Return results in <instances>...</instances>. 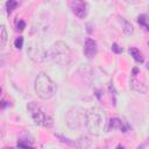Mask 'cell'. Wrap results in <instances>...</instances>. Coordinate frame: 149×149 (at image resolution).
I'll use <instances>...</instances> for the list:
<instances>
[{
    "label": "cell",
    "mask_w": 149,
    "mask_h": 149,
    "mask_svg": "<svg viewBox=\"0 0 149 149\" xmlns=\"http://www.w3.org/2000/svg\"><path fill=\"white\" fill-rule=\"evenodd\" d=\"M85 126L88 133L93 135H101L106 130L107 126L105 112L99 107L90 108L85 112Z\"/></svg>",
    "instance_id": "obj_1"
},
{
    "label": "cell",
    "mask_w": 149,
    "mask_h": 149,
    "mask_svg": "<svg viewBox=\"0 0 149 149\" xmlns=\"http://www.w3.org/2000/svg\"><path fill=\"white\" fill-rule=\"evenodd\" d=\"M34 87H35L36 94L43 100L50 99L56 93V84L51 80V78L48 74L43 72H41L37 76Z\"/></svg>",
    "instance_id": "obj_2"
},
{
    "label": "cell",
    "mask_w": 149,
    "mask_h": 149,
    "mask_svg": "<svg viewBox=\"0 0 149 149\" xmlns=\"http://www.w3.org/2000/svg\"><path fill=\"white\" fill-rule=\"evenodd\" d=\"M49 56L55 63L59 65H68L71 61L70 49L63 41H57L52 44V47L49 50Z\"/></svg>",
    "instance_id": "obj_3"
},
{
    "label": "cell",
    "mask_w": 149,
    "mask_h": 149,
    "mask_svg": "<svg viewBox=\"0 0 149 149\" xmlns=\"http://www.w3.org/2000/svg\"><path fill=\"white\" fill-rule=\"evenodd\" d=\"M33 120L35 123L40 125V126H43V127H51L54 121H52V118L47 113V111L40 106L38 104H36L35 101H31L28 104L27 106Z\"/></svg>",
    "instance_id": "obj_4"
},
{
    "label": "cell",
    "mask_w": 149,
    "mask_h": 149,
    "mask_svg": "<svg viewBox=\"0 0 149 149\" xmlns=\"http://www.w3.org/2000/svg\"><path fill=\"white\" fill-rule=\"evenodd\" d=\"M65 121L70 129H79L85 123V111L79 106L71 107L65 115Z\"/></svg>",
    "instance_id": "obj_5"
},
{
    "label": "cell",
    "mask_w": 149,
    "mask_h": 149,
    "mask_svg": "<svg viewBox=\"0 0 149 149\" xmlns=\"http://www.w3.org/2000/svg\"><path fill=\"white\" fill-rule=\"evenodd\" d=\"M70 7L73 12V14L79 17V19H84L87 15V3L85 1H80V0H74L70 2Z\"/></svg>",
    "instance_id": "obj_6"
},
{
    "label": "cell",
    "mask_w": 149,
    "mask_h": 149,
    "mask_svg": "<svg viewBox=\"0 0 149 149\" xmlns=\"http://www.w3.org/2000/svg\"><path fill=\"white\" fill-rule=\"evenodd\" d=\"M97 50H98V47H97V42L92 38H86L85 41V45H84V55L87 57V58H92L95 56L97 54Z\"/></svg>",
    "instance_id": "obj_7"
},
{
    "label": "cell",
    "mask_w": 149,
    "mask_h": 149,
    "mask_svg": "<svg viewBox=\"0 0 149 149\" xmlns=\"http://www.w3.org/2000/svg\"><path fill=\"white\" fill-rule=\"evenodd\" d=\"M108 127L109 128H112V129H114V128H118V129H120L121 132H127V127L123 125V122L120 120V119H118V118H113V119H111L109 120V122H108Z\"/></svg>",
    "instance_id": "obj_8"
},
{
    "label": "cell",
    "mask_w": 149,
    "mask_h": 149,
    "mask_svg": "<svg viewBox=\"0 0 149 149\" xmlns=\"http://www.w3.org/2000/svg\"><path fill=\"white\" fill-rule=\"evenodd\" d=\"M129 85H130V88H133V90H135V91H137V92H140V93H146V92H147V87H146L144 85H142L141 83H139V80H137L134 76H133V78L130 79Z\"/></svg>",
    "instance_id": "obj_9"
},
{
    "label": "cell",
    "mask_w": 149,
    "mask_h": 149,
    "mask_svg": "<svg viewBox=\"0 0 149 149\" xmlns=\"http://www.w3.org/2000/svg\"><path fill=\"white\" fill-rule=\"evenodd\" d=\"M128 51H129L130 56H133V58L135 59V62L143 63V56H142V54H141V51L139 49H136V48H129Z\"/></svg>",
    "instance_id": "obj_10"
},
{
    "label": "cell",
    "mask_w": 149,
    "mask_h": 149,
    "mask_svg": "<svg viewBox=\"0 0 149 149\" xmlns=\"http://www.w3.org/2000/svg\"><path fill=\"white\" fill-rule=\"evenodd\" d=\"M6 42H7V30L5 26L0 24V49H2L6 45Z\"/></svg>",
    "instance_id": "obj_11"
},
{
    "label": "cell",
    "mask_w": 149,
    "mask_h": 149,
    "mask_svg": "<svg viewBox=\"0 0 149 149\" xmlns=\"http://www.w3.org/2000/svg\"><path fill=\"white\" fill-rule=\"evenodd\" d=\"M120 21L123 23V33H125L126 35H130V34L134 31V28H133L132 23L128 22L127 20H125L123 17H120Z\"/></svg>",
    "instance_id": "obj_12"
},
{
    "label": "cell",
    "mask_w": 149,
    "mask_h": 149,
    "mask_svg": "<svg viewBox=\"0 0 149 149\" xmlns=\"http://www.w3.org/2000/svg\"><path fill=\"white\" fill-rule=\"evenodd\" d=\"M137 22L140 26H142L144 29H148V23H147V15L146 14H141L137 16Z\"/></svg>",
    "instance_id": "obj_13"
},
{
    "label": "cell",
    "mask_w": 149,
    "mask_h": 149,
    "mask_svg": "<svg viewBox=\"0 0 149 149\" xmlns=\"http://www.w3.org/2000/svg\"><path fill=\"white\" fill-rule=\"evenodd\" d=\"M17 1H14V0H9L6 2V8H7V12L8 13H12V10L17 6Z\"/></svg>",
    "instance_id": "obj_14"
},
{
    "label": "cell",
    "mask_w": 149,
    "mask_h": 149,
    "mask_svg": "<svg viewBox=\"0 0 149 149\" xmlns=\"http://www.w3.org/2000/svg\"><path fill=\"white\" fill-rule=\"evenodd\" d=\"M17 147H19L20 149H34V147H33V146L28 144V143H27V142H24L23 140H20V141L17 142Z\"/></svg>",
    "instance_id": "obj_15"
},
{
    "label": "cell",
    "mask_w": 149,
    "mask_h": 149,
    "mask_svg": "<svg viewBox=\"0 0 149 149\" xmlns=\"http://www.w3.org/2000/svg\"><path fill=\"white\" fill-rule=\"evenodd\" d=\"M14 47H15L16 49H21V48L23 47V37H22V36H19V37L15 38V41H14Z\"/></svg>",
    "instance_id": "obj_16"
},
{
    "label": "cell",
    "mask_w": 149,
    "mask_h": 149,
    "mask_svg": "<svg viewBox=\"0 0 149 149\" xmlns=\"http://www.w3.org/2000/svg\"><path fill=\"white\" fill-rule=\"evenodd\" d=\"M112 51L115 52V54H121V52H122V48L119 47L116 43H113V44H112Z\"/></svg>",
    "instance_id": "obj_17"
},
{
    "label": "cell",
    "mask_w": 149,
    "mask_h": 149,
    "mask_svg": "<svg viewBox=\"0 0 149 149\" xmlns=\"http://www.w3.org/2000/svg\"><path fill=\"white\" fill-rule=\"evenodd\" d=\"M24 28H26V22L22 21V20H20V21L17 22V24H16V29L20 30V31H22Z\"/></svg>",
    "instance_id": "obj_18"
},
{
    "label": "cell",
    "mask_w": 149,
    "mask_h": 149,
    "mask_svg": "<svg viewBox=\"0 0 149 149\" xmlns=\"http://www.w3.org/2000/svg\"><path fill=\"white\" fill-rule=\"evenodd\" d=\"M115 149H126V148H125L123 146H118V147H116Z\"/></svg>",
    "instance_id": "obj_19"
},
{
    "label": "cell",
    "mask_w": 149,
    "mask_h": 149,
    "mask_svg": "<svg viewBox=\"0 0 149 149\" xmlns=\"http://www.w3.org/2000/svg\"><path fill=\"white\" fill-rule=\"evenodd\" d=\"M1 65H2V62H1V61H0V68H1Z\"/></svg>",
    "instance_id": "obj_20"
},
{
    "label": "cell",
    "mask_w": 149,
    "mask_h": 149,
    "mask_svg": "<svg viewBox=\"0 0 149 149\" xmlns=\"http://www.w3.org/2000/svg\"><path fill=\"white\" fill-rule=\"evenodd\" d=\"M0 93H1V90H0Z\"/></svg>",
    "instance_id": "obj_21"
}]
</instances>
